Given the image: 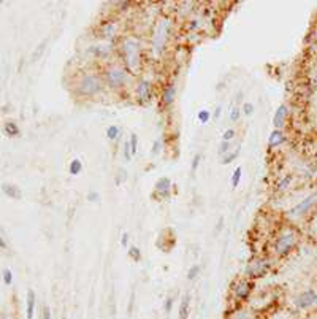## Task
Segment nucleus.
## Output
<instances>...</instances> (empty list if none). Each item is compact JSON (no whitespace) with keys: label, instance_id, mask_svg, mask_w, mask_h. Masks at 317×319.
I'll return each instance as SVG.
<instances>
[{"label":"nucleus","instance_id":"nucleus-1","mask_svg":"<svg viewBox=\"0 0 317 319\" xmlns=\"http://www.w3.org/2000/svg\"><path fill=\"white\" fill-rule=\"evenodd\" d=\"M121 51H122V56H124V62L127 70L130 73H137L138 67H140V51H141V45L137 38L129 37V38H124L122 43H121Z\"/></svg>","mask_w":317,"mask_h":319},{"label":"nucleus","instance_id":"nucleus-2","mask_svg":"<svg viewBox=\"0 0 317 319\" xmlns=\"http://www.w3.org/2000/svg\"><path fill=\"white\" fill-rule=\"evenodd\" d=\"M130 80L132 77H130L129 70L116 64L108 65L103 73V83L108 87H111V89H121V87H124L125 84H129Z\"/></svg>","mask_w":317,"mask_h":319},{"label":"nucleus","instance_id":"nucleus-3","mask_svg":"<svg viewBox=\"0 0 317 319\" xmlns=\"http://www.w3.org/2000/svg\"><path fill=\"white\" fill-rule=\"evenodd\" d=\"M102 87H103V81L94 73L83 75V77L78 80V84H76L78 94L83 97L97 96V94H100V91H102Z\"/></svg>","mask_w":317,"mask_h":319},{"label":"nucleus","instance_id":"nucleus-4","mask_svg":"<svg viewBox=\"0 0 317 319\" xmlns=\"http://www.w3.org/2000/svg\"><path fill=\"white\" fill-rule=\"evenodd\" d=\"M168 33H170V21L168 19H162L156 26V30L152 33V50L156 51V54H160L165 50Z\"/></svg>","mask_w":317,"mask_h":319},{"label":"nucleus","instance_id":"nucleus-5","mask_svg":"<svg viewBox=\"0 0 317 319\" xmlns=\"http://www.w3.org/2000/svg\"><path fill=\"white\" fill-rule=\"evenodd\" d=\"M295 245H296V234L293 230H286L284 234L279 235L278 243H276V254L279 257L286 256L291 253Z\"/></svg>","mask_w":317,"mask_h":319},{"label":"nucleus","instance_id":"nucleus-6","mask_svg":"<svg viewBox=\"0 0 317 319\" xmlns=\"http://www.w3.org/2000/svg\"><path fill=\"white\" fill-rule=\"evenodd\" d=\"M269 270V262L265 259H254L246 266L244 275L247 278H260L268 273Z\"/></svg>","mask_w":317,"mask_h":319},{"label":"nucleus","instance_id":"nucleus-7","mask_svg":"<svg viewBox=\"0 0 317 319\" xmlns=\"http://www.w3.org/2000/svg\"><path fill=\"white\" fill-rule=\"evenodd\" d=\"M316 203H317V192L308 195L306 199H303L301 202L296 203L295 207H292L291 210H289V216H291V218H300V216L306 214L309 210L316 205Z\"/></svg>","mask_w":317,"mask_h":319},{"label":"nucleus","instance_id":"nucleus-8","mask_svg":"<svg viewBox=\"0 0 317 319\" xmlns=\"http://www.w3.org/2000/svg\"><path fill=\"white\" fill-rule=\"evenodd\" d=\"M295 307L298 310H308L317 303V292L314 289H308L295 298Z\"/></svg>","mask_w":317,"mask_h":319},{"label":"nucleus","instance_id":"nucleus-9","mask_svg":"<svg viewBox=\"0 0 317 319\" xmlns=\"http://www.w3.org/2000/svg\"><path fill=\"white\" fill-rule=\"evenodd\" d=\"M152 97V87L151 83L147 80H140L137 84V100L141 105L147 104Z\"/></svg>","mask_w":317,"mask_h":319},{"label":"nucleus","instance_id":"nucleus-10","mask_svg":"<svg viewBox=\"0 0 317 319\" xmlns=\"http://www.w3.org/2000/svg\"><path fill=\"white\" fill-rule=\"evenodd\" d=\"M173 187V183L168 176H160L156 181V187H154V194L159 195L160 199H165V197H170V191Z\"/></svg>","mask_w":317,"mask_h":319},{"label":"nucleus","instance_id":"nucleus-11","mask_svg":"<svg viewBox=\"0 0 317 319\" xmlns=\"http://www.w3.org/2000/svg\"><path fill=\"white\" fill-rule=\"evenodd\" d=\"M251 292H252V283H249V281H238L237 283V286H235V289H233V294H235V297L238 298V300H247L249 298V295H251Z\"/></svg>","mask_w":317,"mask_h":319},{"label":"nucleus","instance_id":"nucleus-12","mask_svg":"<svg viewBox=\"0 0 317 319\" xmlns=\"http://www.w3.org/2000/svg\"><path fill=\"white\" fill-rule=\"evenodd\" d=\"M289 116V106L286 104H282L278 106V110L274 111V116H273V126L274 129H278V131H281L282 126L286 124V119Z\"/></svg>","mask_w":317,"mask_h":319},{"label":"nucleus","instance_id":"nucleus-13","mask_svg":"<svg viewBox=\"0 0 317 319\" xmlns=\"http://www.w3.org/2000/svg\"><path fill=\"white\" fill-rule=\"evenodd\" d=\"M35 305H37V295L33 292V289L27 291V297H25V318L27 319H33L35 315Z\"/></svg>","mask_w":317,"mask_h":319},{"label":"nucleus","instance_id":"nucleus-14","mask_svg":"<svg viewBox=\"0 0 317 319\" xmlns=\"http://www.w3.org/2000/svg\"><path fill=\"white\" fill-rule=\"evenodd\" d=\"M2 192L8 197V199H15L19 200L23 199V191L19 189V186L16 185H10V183H3L2 185Z\"/></svg>","mask_w":317,"mask_h":319},{"label":"nucleus","instance_id":"nucleus-15","mask_svg":"<svg viewBox=\"0 0 317 319\" xmlns=\"http://www.w3.org/2000/svg\"><path fill=\"white\" fill-rule=\"evenodd\" d=\"M286 141V135L282 133V131H278V129H274V131L269 133L268 137V148L269 149H274V148H279L282 143Z\"/></svg>","mask_w":317,"mask_h":319},{"label":"nucleus","instance_id":"nucleus-16","mask_svg":"<svg viewBox=\"0 0 317 319\" xmlns=\"http://www.w3.org/2000/svg\"><path fill=\"white\" fill-rule=\"evenodd\" d=\"M174 99H176V84L170 83L164 89V94H162V102H164L165 106H170L174 102Z\"/></svg>","mask_w":317,"mask_h":319},{"label":"nucleus","instance_id":"nucleus-17","mask_svg":"<svg viewBox=\"0 0 317 319\" xmlns=\"http://www.w3.org/2000/svg\"><path fill=\"white\" fill-rule=\"evenodd\" d=\"M189 313H191V295L184 294L183 300L179 305V319H187Z\"/></svg>","mask_w":317,"mask_h":319},{"label":"nucleus","instance_id":"nucleus-18","mask_svg":"<svg viewBox=\"0 0 317 319\" xmlns=\"http://www.w3.org/2000/svg\"><path fill=\"white\" fill-rule=\"evenodd\" d=\"M3 132H5V135H8V137H18V135L21 133V131H19V127L15 121H8V123H5Z\"/></svg>","mask_w":317,"mask_h":319},{"label":"nucleus","instance_id":"nucleus-19","mask_svg":"<svg viewBox=\"0 0 317 319\" xmlns=\"http://www.w3.org/2000/svg\"><path fill=\"white\" fill-rule=\"evenodd\" d=\"M69 172H70V175H73V176L79 175L81 172H83V162H81L78 158L73 159V160L70 162V165H69Z\"/></svg>","mask_w":317,"mask_h":319},{"label":"nucleus","instance_id":"nucleus-20","mask_svg":"<svg viewBox=\"0 0 317 319\" xmlns=\"http://www.w3.org/2000/svg\"><path fill=\"white\" fill-rule=\"evenodd\" d=\"M292 175L291 173H287L284 175L282 178H279V181L276 183V187H278V191H284V189H287L289 186H291V183H292Z\"/></svg>","mask_w":317,"mask_h":319},{"label":"nucleus","instance_id":"nucleus-21","mask_svg":"<svg viewBox=\"0 0 317 319\" xmlns=\"http://www.w3.org/2000/svg\"><path fill=\"white\" fill-rule=\"evenodd\" d=\"M119 135H121V129L118 126H108L106 129V138L110 140V141H114V140H118L119 138Z\"/></svg>","mask_w":317,"mask_h":319},{"label":"nucleus","instance_id":"nucleus-22","mask_svg":"<svg viewBox=\"0 0 317 319\" xmlns=\"http://www.w3.org/2000/svg\"><path fill=\"white\" fill-rule=\"evenodd\" d=\"M230 151H232V141H224V140H222L220 145H219V149H218V154L224 158V156L228 154Z\"/></svg>","mask_w":317,"mask_h":319},{"label":"nucleus","instance_id":"nucleus-23","mask_svg":"<svg viewBox=\"0 0 317 319\" xmlns=\"http://www.w3.org/2000/svg\"><path fill=\"white\" fill-rule=\"evenodd\" d=\"M238 154H240V151H238V149H232L230 153H228V154H225L224 158H222V162H220V164H222V165H227V164H230V162H233L235 159L238 158Z\"/></svg>","mask_w":317,"mask_h":319},{"label":"nucleus","instance_id":"nucleus-24","mask_svg":"<svg viewBox=\"0 0 317 319\" xmlns=\"http://www.w3.org/2000/svg\"><path fill=\"white\" fill-rule=\"evenodd\" d=\"M102 32H103V35L105 37H113V35H116V24L114 23H108L102 27Z\"/></svg>","mask_w":317,"mask_h":319},{"label":"nucleus","instance_id":"nucleus-25","mask_svg":"<svg viewBox=\"0 0 317 319\" xmlns=\"http://www.w3.org/2000/svg\"><path fill=\"white\" fill-rule=\"evenodd\" d=\"M200 270H201V267L198 266V264H194V266L189 268V271H187V280H189V281L195 280V278L200 275Z\"/></svg>","mask_w":317,"mask_h":319},{"label":"nucleus","instance_id":"nucleus-26","mask_svg":"<svg viewBox=\"0 0 317 319\" xmlns=\"http://www.w3.org/2000/svg\"><path fill=\"white\" fill-rule=\"evenodd\" d=\"M241 173H243V168H241V167L235 168V172H233V175H232V187H233V189L238 187L240 181H241Z\"/></svg>","mask_w":317,"mask_h":319},{"label":"nucleus","instance_id":"nucleus-27","mask_svg":"<svg viewBox=\"0 0 317 319\" xmlns=\"http://www.w3.org/2000/svg\"><path fill=\"white\" fill-rule=\"evenodd\" d=\"M127 254H129V257H130L132 261H135V262H140V261H141V251H140V248H137V246L129 248Z\"/></svg>","mask_w":317,"mask_h":319},{"label":"nucleus","instance_id":"nucleus-28","mask_svg":"<svg viewBox=\"0 0 317 319\" xmlns=\"http://www.w3.org/2000/svg\"><path fill=\"white\" fill-rule=\"evenodd\" d=\"M45 45H46V40H45V42H42V43L38 45L40 48H35V51L32 53V62H35V60H38L40 57H42V54H43V51H45V48H46Z\"/></svg>","mask_w":317,"mask_h":319},{"label":"nucleus","instance_id":"nucleus-29","mask_svg":"<svg viewBox=\"0 0 317 319\" xmlns=\"http://www.w3.org/2000/svg\"><path fill=\"white\" fill-rule=\"evenodd\" d=\"M197 118L201 124H206V123H210V119H211V113L208 111V110H200L197 113Z\"/></svg>","mask_w":317,"mask_h":319},{"label":"nucleus","instance_id":"nucleus-30","mask_svg":"<svg viewBox=\"0 0 317 319\" xmlns=\"http://www.w3.org/2000/svg\"><path fill=\"white\" fill-rule=\"evenodd\" d=\"M241 113H243L241 108L235 106V108H232V110H230V114H228V119H230L232 123H237V121L241 118Z\"/></svg>","mask_w":317,"mask_h":319},{"label":"nucleus","instance_id":"nucleus-31","mask_svg":"<svg viewBox=\"0 0 317 319\" xmlns=\"http://www.w3.org/2000/svg\"><path fill=\"white\" fill-rule=\"evenodd\" d=\"M2 276H3V283L6 284V286H11L13 284V271L10 270V268H3V271H2Z\"/></svg>","mask_w":317,"mask_h":319},{"label":"nucleus","instance_id":"nucleus-32","mask_svg":"<svg viewBox=\"0 0 317 319\" xmlns=\"http://www.w3.org/2000/svg\"><path fill=\"white\" fill-rule=\"evenodd\" d=\"M130 148H132V154L135 156L137 154V151H138V135L137 133H132L130 135Z\"/></svg>","mask_w":317,"mask_h":319},{"label":"nucleus","instance_id":"nucleus-33","mask_svg":"<svg viewBox=\"0 0 317 319\" xmlns=\"http://www.w3.org/2000/svg\"><path fill=\"white\" fill-rule=\"evenodd\" d=\"M200 164H201V154L197 153V154L194 156V159H192L191 170H192V172H197V170H198V167H200Z\"/></svg>","mask_w":317,"mask_h":319},{"label":"nucleus","instance_id":"nucleus-34","mask_svg":"<svg viewBox=\"0 0 317 319\" xmlns=\"http://www.w3.org/2000/svg\"><path fill=\"white\" fill-rule=\"evenodd\" d=\"M241 110H243V114H246V116H251V114L254 113V104H251V102H246V104H243Z\"/></svg>","mask_w":317,"mask_h":319},{"label":"nucleus","instance_id":"nucleus-35","mask_svg":"<svg viewBox=\"0 0 317 319\" xmlns=\"http://www.w3.org/2000/svg\"><path fill=\"white\" fill-rule=\"evenodd\" d=\"M132 148H130V141L129 140H125V143H124V159L129 162L132 159Z\"/></svg>","mask_w":317,"mask_h":319},{"label":"nucleus","instance_id":"nucleus-36","mask_svg":"<svg viewBox=\"0 0 317 319\" xmlns=\"http://www.w3.org/2000/svg\"><path fill=\"white\" fill-rule=\"evenodd\" d=\"M235 135H237V132H235V129H227V131L224 132V135H222V140L224 141H232L235 138Z\"/></svg>","mask_w":317,"mask_h":319},{"label":"nucleus","instance_id":"nucleus-37","mask_svg":"<svg viewBox=\"0 0 317 319\" xmlns=\"http://www.w3.org/2000/svg\"><path fill=\"white\" fill-rule=\"evenodd\" d=\"M160 151H162V138H157L156 141H154L152 148H151V154L152 156H157Z\"/></svg>","mask_w":317,"mask_h":319},{"label":"nucleus","instance_id":"nucleus-38","mask_svg":"<svg viewBox=\"0 0 317 319\" xmlns=\"http://www.w3.org/2000/svg\"><path fill=\"white\" fill-rule=\"evenodd\" d=\"M233 319H252V318H251V313H249V311L241 310V311H238V313L233 316Z\"/></svg>","mask_w":317,"mask_h":319},{"label":"nucleus","instance_id":"nucleus-39","mask_svg":"<svg viewBox=\"0 0 317 319\" xmlns=\"http://www.w3.org/2000/svg\"><path fill=\"white\" fill-rule=\"evenodd\" d=\"M173 298L171 297H168L167 300H165V305H164V308H165V313H171V308H173Z\"/></svg>","mask_w":317,"mask_h":319},{"label":"nucleus","instance_id":"nucleus-40","mask_svg":"<svg viewBox=\"0 0 317 319\" xmlns=\"http://www.w3.org/2000/svg\"><path fill=\"white\" fill-rule=\"evenodd\" d=\"M125 178H127L125 172H124V170H119V173H118V176H116V185L121 186V185H122V181H124Z\"/></svg>","mask_w":317,"mask_h":319},{"label":"nucleus","instance_id":"nucleus-41","mask_svg":"<svg viewBox=\"0 0 317 319\" xmlns=\"http://www.w3.org/2000/svg\"><path fill=\"white\" fill-rule=\"evenodd\" d=\"M98 199H100V194H98V192H96V191L87 194V200H91V202H97Z\"/></svg>","mask_w":317,"mask_h":319},{"label":"nucleus","instance_id":"nucleus-42","mask_svg":"<svg viewBox=\"0 0 317 319\" xmlns=\"http://www.w3.org/2000/svg\"><path fill=\"white\" fill-rule=\"evenodd\" d=\"M121 245H122L124 248L129 245V234H127V232L122 234V239H121Z\"/></svg>","mask_w":317,"mask_h":319},{"label":"nucleus","instance_id":"nucleus-43","mask_svg":"<svg viewBox=\"0 0 317 319\" xmlns=\"http://www.w3.org/2000/svg\"><path fill=\"white\" fill-rule=\"evenodd\" d=\"M43 319H51V311H49L48 307L43 308Z\"/></svg>","mask_w":317,"mask_h":319},{"label":"nucleus","instance_id":"nucleus-44","mask_svg":"<svg viewBox=\"0 0 317 319\" xmlns=\"http://www.w3.org/2000/svg\"><path fill=\"white\" fill-rule=\"evenodd\" d=\"M0 246H2V249H6V243H5V237L3 235L0 237Z\"/></svg>","mask_w":317,"mask_h":319},{"label":"nucleus","instance_id":"nucleus-45","mask_svg":"<svg viewBox=\"0 0 317 319\" xmlns=\"http://www.w3.org/2000/svg\"><path fill=\"white\" fill-rule=\"evenodd\" d=\"M220 111H222V108H220V106L216 108V111H214V118H216V119H218V118L220 116Z\"/></svg>","mask_w":317,"mask_h":319},{"label":"nucleus","instance_id":"nucleus-46","mask_svg":"<svg viewBox=\"0 0 317 319\" xmlns=\"http://www.w3.org/2000/svg\"><path fill=\"white\" fill-rule=\"evenodd\" d=\"M314 38L317 40V29H316V32H314Z\"/></svg>","mask_w":317,"mask_h":319},{"label":"nucleus","instance_id":"nucleus-47","mask_svg":"<svg viewBox=\"0 0 317 319\" xmlns=\"http://www.w3.org/2000/svg\"><path fill=\"white\" fill-rule=\"evenodd\" d=\"M2 319H6V315H3V316H2Z\"/></svg>","mask_w":317,"mask_h":319}]
</instances>
